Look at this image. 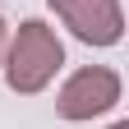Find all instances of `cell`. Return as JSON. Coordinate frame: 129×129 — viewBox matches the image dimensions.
Here are the masks:
<instances>
[{"label": "cell", "instance_id": "6da1fadb", "mask_svg": "<svg viewBox=\"0 0 129 129\" xmlns=\"http://www.w3.org/2000/svg\"><path fill=\"white\" fill-rule=\"evenodd\" d=\"M64 64V46L55 37V28H46L42 19L19 23V32L5 46V83L14 92H42Z\"/></svg>", "mask_w": 129, "mask_h": 129}, {"label": "cell", "instance_id": "7a4b0ae2", "mask_svg": "<svg viewBox=\"0 0 129 129\" xmlns=\"http://www.w3.org/2000/svg\"><path fill=\"white\" fill-rule=\"evenodd\" d=\"M115 102H120V74L106 69V64H88V69L64 78L55 111L64 120H92V115H106Z\"/></svg>", "mask_w": 129, "mask_h": 129}, {"label": "cell", "instance_id": "3957f363", "mask_svg": "<svg viewBox=\"0 0 129 129\" xmlns=\"http://www.w3.org/2000/svg\"><path fill=\"white\" fill-rule=\"evenodd\" d=\"M51 9L64 19V28L88 46H115L124 37L120 0H51Z\"/></svg>", "mask_w": 129, "mask_h": 129}, {"label": "cell", "instance_id": "277c9868", "mask_svg": "<svg viewBox=\"0 0 129 129\" xmlns=\"http://www.w3.org/2000/svg\"><path fill=\"white\" fill-rule=\"evenodd\" d=\"M5 46H9V23L0 19V64H5Z\"/></svg>", "mask_w": 129, "mask_h": 129}, {"label": "cell", "instance_id": "5b68a950", "mask_svg": "<svg viewBox=\"0 0 129 129\" xmlns=\"http://www.w3.org/2000/svg\"><path fill=\"white\" fill-rule=\"evenodd\" d=\"M111 129H129V120H115V124H111Z\"/></svg>", "mask_w": 129, "mask_h": 129}]
</instances>
